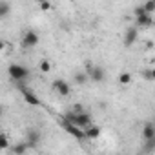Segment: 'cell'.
<instances>
[{"instance_id": "obj_1", "label": "cell", "mask_w": 155, "mask_h": 155, "mask_svg": "<svg viewBox=\"0 0 155 155\" xmlns=\"http://www.w3.org/2000/svg\"><path fill=\"white\" fill-rule=\"evenodd\" d=\"M62 119H66V120H69V122H73L75 126H79V128H88L90 124H93V119H91V115L90 113H86V111H81V113H75V111H71V110H68L64 115H62Z\"/></svg>"}, {"instance_id": "obj_2", "label": "cell", "mask_w": 155, "mask_h": 155, "mask_svg": "<svg viewBox=\"0 0 155 155\" xmlns=\"http://www.w3.org/2000/svg\"><path fill=\"white\" fill-rule=\"evenodd\" d=\"M8 75L9 79L15 81V82H24L29 79V68H26L24 64H9L8 66Z\"/></svg>"}, {"instance_id": "obj_3", "label": "cell", "mask_w": 155, "mask_h": 155, "mask_svg": "<svg viewBox=\"0 0 155 155\" xmlns=\"http://www.w3.org/2000/svg\"><path fill=\"white\" fill-rule=\"evenodd\" d=\"M84 71L88 73V77H90V81H91V82L102 84V82L106 81V71H104V68H101V66H97V64H91V62H88Z\"/></svg>"}, {"instance_id": "obj_4", "label": "cell", "mask_w": 155, "mask_h": 155, "mask_svg": "<svg viewBox=\"0 0 155 155\" xmlns=\"http://www.w3.org/2000/svg\"><path fill=\"white\" fill-rule=\"evenodd\" d=\"M58 124L62 126V130H64L66 133H69V135L75 137L77 140H84V139H86V137H84V130L79 128V126H75L73 122H69V120H66V119H60Z\"/></svg>"}, {"instance_id": "obj_5", "label": "cell", "mask_w": 155, "mask_h": 155, "mask_svg": "<svg viewBox=\"0 0 155 155\" xmlns=\"http://www.w3.org/2000/svg\"><path fill=\"white\" fill-rule=\"evenodd\" d=\"M38 42H40V37H38V33H37L35 29H26V31L22 33V40H20L22 48L29 49V48L38 46Z\"/></svg>"}, {"instance_id": "obj_6", "label": "cell", "mask_w": 155, "mask_h": 155, "mask_svg": "<svg viewBox=\"0 0 155 155\" xmlns=\"http://www.w3.org/2000/svg\"><path fill=\"white\" fill-rule=\"evenodd\" d=\"M51 88H53V91L58 93L60 97H68V95L71 93V86H69L68 81H64V79H55V81L51 82Z\"/></svg>"}, {"instance_id": "obj_7", "label": "cell", "mask_w": 155, "mask_h": 155, "mask_svg": "<svg viewBox=\"0 0 155 155\" xmlns=\"http://www.w3.org/2000/svg\"><path fill=\"white\" fill-rule=\"evenodd\" d=\"M18 90H20V93H22V97H24V101L29 104V106H42V102H40V99L28 88V86H22V84H18Z\"/></svg>"}, {"instance_id": "obj_8", "label": "cell", "mask_w": 155, "mask_h": 155, "mask_svg": "<svg viewBox=\"0 0 155 155\" xmlns=\"http://www.w3.org/2000/svg\"><path fill=\"white\" fill-rule=\"evenodd\" d=\"M137 38H139V28L137 26H130L126 29V33H124V38H122L124 48H131L137 42Z\"/></svg>"}, {"instance_id": "obj_9", "label": "cell", "mask_w": 155, "mask_h": 155, "mask_svg": "<svg viewBox=\"0 0 155 155\" xmlns=\"http://www.w3.org/2000/svg\"><path fill=\"white\" fill-rule=\"evenodd\" d=\"M40 140H42V133H40L37 128H28V130H26V142H28L29 148L38 146Z\"/></svg>"}, {"instance_id": "obj_10", "label": "cell", "mask_w": 155, "mask_h": 155, "mask_svg": "<svg viewBox=\"0 0 155 155\" xmlns=\"http://www.w3.org/2000/svg\"><path fill=\"white\" fill-rule=\"evenodd\" d=\"M135 26L137 28H151L153 26V17L150 13L139 15V17H135Z\"/></svg>"}, {"instance_id": "obj_11", "label": "cell", "mask_w": 155, "mask_h": 155, "mask_svg": "<svg viewBox=\"0 0 155 155\" xmlns=\"http://www.w3.org/2000/svg\"><path fill=\"white\" fill-rule=\"evenodd\" d=\"M84 137H86V139H90V140L99 139V137H101V128H99V126H95V124H90L88 128H84Z\"/></svg>"}, {"instance_id": "obj_12", "label": "cell", "mask_w": 155, "mask_h": 155, "mask_svg": "<svg viewBox=\"0 0 155 155\" xmlns=\"http://www.w3.org/2000/svg\"><path fill=\"white\" fill-rule=\"evenodd\" d=\"M142 139H144V140L155 139V124H153L151 120H148V122L142 126Z\"/></svg>"}, {"instance_id": "obj_13", "label": "cell", "mask_w": 155, "mask_h": 155, "mask_svg": "<svg viewBox=\"0 0 155 155\" xmlns=\"http://www.w3.org/2000/svg\"><path fill=\"white\" fill-rule=\"evenodd\" d=\"M88 81H90V77H88V73H86V71H82V69L75 71V75H73V82H75V84L82 86V84H86Z\"/></svg>"}, {"instance_id": "obj_14", "label": "cell", "mask_w": 155, "mask_h": 155, "mask_svg": "<svg viewBox=\"0 0 155 155\" xmlns=\"http://www.w3.org/2000/svg\"><path fill=\"white\" fill-rule=\"evenodd\" d=\"M28 150H29V146H28L26 140H20V142H17V144L11 146V153H15V155H22V153H26Z\"/></svg>"}, {"instance_id": "obj_15", "label": "cell", "mask_w": 155, "mask_h": 155, "mask_svg": "<svg viewBox=\"0 0 155 155\" xmlns=\"http://www.w3.org/2000/svg\"><path fill=\"white\" fill-rule=\"evenodd\" d=\"M119 84H120V86H128V84H131V73L122 71V73L119 75Z\"/></svg>"}, {"instance_id": "obj_16", "label": "cell", "mask_w": 155, "mask_h": 155, "mask_svg": "<svg viewBox=\"0 0 155 155\" xmlns=\"http://www.w3.org/2000/svg\"><path fill=\"white\" fill-rule=\"evenodd\" d=\"M51 68H53V64H51V60H48V58H42V60L38 62V69H40L42 73H49Z\"/></svg>"}, {"instance_id": "obj_17", "label": "cell", "mask_w": 155, "mask_h": 155, "mask_svg": "<svg viewBox=\"0 0 155 155\" xmlns=\"http://www.w3.org/2000/svg\"><path fill=\"white\" fill-rule=\"evenodd\" d=\"M9 13H11V6H9V2H0V18L9 17Z\"/></svg>"}, {"instance_id": "obj_18", "label": "cell", "mask_w": 155, "mask_h": 155, "mask_svg": "<svg viewBox=\"0 0 155 155\" xmlns=\"http://www.w3.org/2000/svg\"><path fill=\"white\" fill-rule=\"evenodd\" d=\"M140 77H142L146 82H151V81L155 79V73H153V69H151V68H146V69H142V71H140Z\"/></svg>"}, {"instance_id": "obj_19", "label": "cell", "mask_w": 155, "mask_h": 155, "mask_svg": "<svg viewBox=\"0 0 155 155\" xmlns=\"http://www.w3.org/2000/svg\"><path fill=\"white\" fill-rule=\"evenodd\" d=\"M142 8H144V11H146V13L153 15V11H155V0H146V2L142 4Z\"/></svg>"}, {"instance_id": "obj_20", "label": "cell", "mask_w": 155, "mask_h": 155, "mask_svg": "<svg viewBox=\"0 0 155 155\" xmlns=\"http://www.w3.org/2000/svg\"><path fill=\"white\" fill-rule=\"evenodd\" d=\"M8 148H9V139H8V135L0 133V151H2V150H8Z\"/></svg>"}, {"instance_id": "obj_21", "label": "cell", "mask_w": 155, "mask_h": 155, "mask_svg": "<svg viewBox=\"0 0 155 155\" xmlns=\"http://www.w3.org/2000/svg\"><path fill=\"white\" fill-rule=\"evenodd\" d=\"M38 8H40V11H44V13H46V11H49V9L53 8V2H51V0H44V2H40V4H38Z\"/></svg>"}, {"instance_id": "obj_22", "label": "cell", "mask_w": 155, "mask_h": 155, "mask_svg": "<svg viewBox=\"0 0 155 155\" xmlns=\"http://www.w3.org/2000/svg\"><path fill=\"white\" fill-rule=\"evenodd\" d=\"M153 150H155V139L146 140V148H144V151H153Z\"/></svg>"}, {"instance_id": "obj_23", "label": "cell", "mask_w": 155, "mask_h": 155, "mask_svg": "<svg viewBox=\"0 0 155 155\" xmlns=\"http://www.w3.org/2000/svg\"><path fill=\"white\" fill-rule=\"evenodd\" d=\"M146 11H144V8L142 6H137V8H133V17H139V15H144Z\"/></svg>"}, {"instance_id": "obj_24", "label": "cell", "mask_w": 155, "mask_h": 155, "mask_svg": "<svg viewBox=\"0 0 155 155\" xmlns=\"http://www.w3.org/2000/svg\"><path fill=\"white\" fill-rule=\"evenodd\" d=\"M71 111H75V113H81V111H84V108H82L81 104H75V106L71 108Z\"/></svg>"}, {"instance_id": "obj_25", "label": "cell", "mask_w": 155, "mask_h": 155, "mask_svg": "<svg viewBox=\"0 0 155 155\" xmlns=\"http://www.w3.org/2000/svg\"><path fill=\"white\" fill-rule=\"evenodd\" d=\"M4 49H6V42H4V40H0V53H2Z\"/></svg>"}, {"instance_id": "obj_26", "label": "cell", "mask_w": 155, "mask_h": 155, "mask_svg": "<svg viewBox=\"0 0 155 155\" xmlns=\"http://www.w3.org/2000/svg\"><path fill=\"white\" fill-rule=\"evenodd\" d=\"M2 115H4V106L0 104V117H2Z\"/></svg>"}, {"instance_id": "obj_27", "label": "cell", "mask_w": 155, "mask_h": 155, "mask_svg": "<svg viewBox=\"0 0 155 155\" xmlns=\"http://www.w3.org/2000/svg\"><path fill=\"white\" fill-rule=\"evenodd\" d=\"M35 2H37V4H40V2H44V0H35Z\"/></svg>"}, {"instance_id": "obj_28", "label": "cell", "mask_w": 155, "mask_h": 155, "mask_svg": "<svg viewBox=\"0 0 155 155\" xmlns=\"http://www.w3.org/2000/svg\"><path fill=\"white\" fill-rule=\"evenodd\" d=\"M51 2H53V0H51Z\"/></svg>"}]
</instances>
